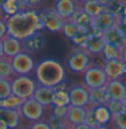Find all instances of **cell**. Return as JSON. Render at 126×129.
<instances>
[{"instance_id":"cell-1","label":"cell","mask_w":126,"mask_h":129,"mask_svg":"<svg viewBox=\"0 0 126 129\" xmlns=\"http://www.w3.org/2000/svg\"><path fill=\"white\" fill-rule=\"evenodd\" d=\"M7 32L11 37L24 41L44 29L40 14L35 10L20 12L6 20Z\"/></svg>"},{"instance_id":"cell-2","label":"cell","mask_w":126,"mask_h":129,"mask_svg":"<svg viewBox=\"0 0 126 129\" xmlns=\"http://www.w3.org/2000/svg\"><path fill=\"white\" fill-rule=\"evenodd\" d=\"M35 74L39 84L55 88L65 80V69L63 65L54 59H44L35 68Z\"/></svg>"},{"instance_id":"cell-3","label":"cell","mask_w":126,"mask_h":129,"mask_svg":"<svg viewBox=\"0 0 126 129\" xmlns=\"http://www.w3.org/2000/svg\"><path fill=\"white\" fill-rule=\"evenodd\" d=\"M66 64L75 73H84L92 64V55L83 47H77L67 55Z\"/></svg>"},{"instance_id":"cell-4","label":"cell","mask_w":126,"mask_h":129,"mask_svg":"<svg viewBox=\"0 0 126 129\" xmlns=\"http://www.w3.org/2000/svg\"><path fill=\"white\" fill-rule=\"evenodd\" d=\"M38 83L29 76H16L11 81L12 94L23 101L34 97Z\"/></svg>"},{"instance_id":"cell-5","label":"cell","mask_w":126,"mask_h":129,"mask_svg":"<svg viewBox=\"0 0 126 129\" xmlns=\"http://www.w3.org/2000/svg\"><path fill=\"white\" fill-rule=\"evenodd\" d=\"M84 81L85 85L88 88L94 89L105 87L109 79L103 65L92 63L84 72Z\"/></svg>"},{"instance_id":"cell-6","label":"cell","mask_w":126,"mask_h":129,"mask_svg":"<svg viewBox=\"0 0 126 129\" xmlns=\"http://www.w3.org/2000/svg\"><path fill=\"white\" fill-rule=\"evenodd\" d=\"M121 23V18H117L105 11L101 15L93 18L92 23V34L97 36H103L105 32L118 27Z\"/></svg>"},{"instance_id":"cell-7","label":"cell","mask_w":126,"mask_h":129,"mask_svg":"<svg viewBox=\"0 0 126 129\" xmlns=\"http://www.w3.org/2000/svg\"><path fill=\"white\" fill-rule=\"evenodd\" d=\"M90 88L85 84H73L70 85L68 90L70 105L74 107L86 108L90 105Z\"/></svg>"},{"instance_id":"cell-8","label":"cell","mask_w":126,"mask_h":129,"mask_svg":"<svg viewBox=\"0 0 126 129\" xmlns=\"http://www.w3.org/2000/svg\"><path fill=\"white\" fill-rule=\"evenodd\" d=\"M40 18L44 29L53 33L62 31L64 20L54 8H45L40 14Z\"/></svg>"},{"instance_id":"cell-9","label":"cell","mask_w":126,"mask_h":129,"mask_svg":"<svg viewBox=\"0 0 126 129\" xmlns=\"http://www.w3.org/2000/svg\"><path fill=\"white\" fill-rule=\"evenodd\" d=\"M44 107L38 103L34 98L24 101L22 105L21 110L23 117L33 122L41 121L42 116L44 115Z\"/></svg>"},{"instance_id":"cell-10","label":"cell","mask_w":126,"mask_h":129,"mask_svg":"<svg viewBox=\"0 0 126 129\" xmlns=\"http://www.w3.org/2000/svg\"><path fill=\"white\" fill-rule=\"evenodd\" d=\"M12 65L17 76H28L36 68L31 54L21 52L12 58Z\"/></svg>"},{"instance_id":"cell-11","label":"cell","mask_w":126,"mask_h":129,"mask_svg":"<svg viewBox=\"0 0 126 129\" xmlns=\"http://www.w3.org/2000/svg\"><path fill=\"white\" fill-rule=\"evenodd\" d=\"M85 116H86V108L69 106L67 108L66 116L64 117L63 126L69 129H74L76 126L85 123Z\"/></svg>"},{"instance_id":"cell-12","label":"cell","mask_w":126,"mask_h":129,"mask_svg":"<svg viewBox=\"0 0 126 129\" xmlns=\"http://www.w3.org/2000/svg\"><path fill=\"white\" fill-rule=\"evenodd\" d=\"M109 0H81L77 1L79 7L88 14L90 17L94 18L106 11V5Z\"/></svg>"},{"instance_id":"cell-13","label":"cell","mask_w":126,"mask_h":129,"mask_svg":"<svg viewBox=\"0 0 126 129\" xmlns=\"http://www.w3.org/2000/svg\"><path fill=\"white\" fill-rule=\"evenodd\" d=\"M103 66L109 80L120 79L126 74V64L121 59L105 61Z\"/></svg>"},{"instance_id":"cell-14","label":"cell","mask_w":126,"mask_h":129,"mask_svg":"<svg viewBox=\"0 0 126 129\" xmlns=\"http://www.w3.org/2000/svg\"><path fill=\"white\" fill-rule=\"evenodd\" d=\"M105 87L110 100L123 102L126 97V84L122 80H109Z\"/></svg>"},{"instance_id":"cell-15","label":"cell","mask_w":126,"mask_h":129,"mask_svg":"<svg viewBox=\"0 0 126 129\" xmlns=\"http://www.w3.org/2000/svg\"><path fill=\"white\" fill-rule=\"evenodd\" d=\"M3 50H4V56L8 57V58H13L16 55L20 54L21 52H24L23 49V44L22 41L11 37L9 35H7L3 40Z\"/></svg>"},{"instance_id":"cell-16","label":"cell","mask_w":126,"mask_h":129,"mask_svg":"<svg viewBox=\"0 0 126 129\" xmlns=\"http://www.w3.org/2000/svg\"><path fill=\"white\" fill-rule=\"evenodd\" d=\"M24 52L31 54L41 51L44 46V37L41 33H36L28 39L22 41Z\"/></svg>"},{"instance_id":"cell-17","label":"cell","mask_w":126,"mask_h":129,"mask_svg":"<svg viewBox=\"0 0 126 129\" xmlns=\"http://www.w3.org/2000/svg\"><path fill=\"white\" fill-rule=\"evenodd\" d=\"M53 97H54V89L50 87H46L38 83L37 89L34 94V99L40 103L44 108L52 106Z\"/></svg>"},{"instance_id":"cell-18","label":"cell","mask_w":126,"mask_h":129,"mask_svg":"<svg viewBox=\"0 0 126 129\" xmlns=\"http://www.w3.org/2000/svg\"><path fill=\"white\" fill-rule=\"evenodd\" d=\"M22 112L20 109H7L0 108V120L4 121L10 129L17 128L22 122Z\"/></svg>"},{"instance_id":"cell-19","label":"cell","mask_w":126,"mask_h":129,"mask_svg":"<svg viewBox=\"0 0 126 129\" xmlns=\"http://www.w3.org/2000/svg\"><path fill=\"white\" fill-rule=\"evenodd\" d=\"M70 86L68 83L64 81L60 85L56 86L54 89V97H53L52 106L55 107H69L70 106V98H69V90Z\"/></svg>"},{"instance_id":"cell-20","label":"cell","mask_w":126,"mask_h":129,"mask_svg":"<svg viewBox=\"0 0 126 129\" xmlns=\"http://www.w3.org/2000/svg\"><path fill=\"white\" fill-rule=\"evenodd\" d=\"M105 42L103 36H97V35H91L87 42L85 43L83 47L85 48L92 56L94 55H100L103 53V50L105 48Z\"/></svg>"},{"instance_id":"cell-21","label":"cell","mask_w":126,"mask_h":129,"mask_svg":"<svg viewBox=\"0 0 126 129\" xmlns=\"http://www.w3.org/2000/svg\"><path fill=\"white\" fill-rule=\"evenodd\" d=\"M78 8V2L73 0H58L55 2L54 9L60 15L63 20L70 19Z\"/></svg>"},{"instance_id":"cell-22","label":"cell","mask_w":126,"mask_h":129,"mask_svg":"<svg viewBox=\"0 0 126 129\" xmlns=\"http://www.w3.org/2000/svg\"><path fill=\"white\" fill-rule=\"evenodd\" d=\"M103 38L105 40V43L112 44L118 48L122 49L126 45V38L117 27L105 32L103 35Z\"/></svg>"},{"instance_id":"cell-23","label":"cell","mask_w":126,"mask_h":129,"mask_svg":"<svg viewBox=\"0 0 126 129\" xmlns=\"http://www.w3.org/2000/svg\"><path fill=\"white\" fill-rule=\"evenodd\" d=\"M89 95H90V105L94 107L105 106L110 101L106 91V87L90 89Z\"/></svg>"},{"instance_id":"cell-24","label":"cell","mask_w":126,"mask_h":129,"mask_svg":"<svg viewBox=\"0 0 126 129\" xmlns=\"http://www.w3.org/2000/svg\"><path fill=\"white\" fill-rule=\"evenodd\" d=\"M70 20H72L74 23H76L79 27L81 28H86L92 31V23H93V18L90 17L88 14H86L84 11L82 10L79 5L77 10L74 12V14L71 16Z\"/></svg>"},{"instance_id":"cell-25","label":"cell","mask_w":126,"mask_h":129,"mask_svg":"<svg viewBox=\"0 0 126 129\" xmlns=\"http://www.w3.org/2000/svg\"><path fill=\"white\" fill-rule=\"evenodd\" d=\"M16 76L17 75L12 65V59L3 56L0 59V79L12 81Z\"/></svg>"},{"instance_id":"cell-26","label":"cell","mask_w":126,"mask_h":129,"mask_svg":"<svg viewBox=\"0 0 126 129\" xmlns=\"http://www.w3.org/2000/svg\"><path fill=\"white\" fill-rule=\"evenodd\" d=\"M1 10L3 14L5 15L6 19L9 17H12L18 13L22 12L21 5H20V0H6L2 1L1 4Z\"/></svg>"},{"instance_id":"cell-27","label":"cell","mask_w":126,"mask_h":129,"mask_svg":"<svg viewBox=\"0 0 126 129\" xmlns=\"http://www.w3.org/2000/svg\"><path fill=\"white\" fill-rule=\"evenodd\" d=\"M126 7V1L122 0H109L106 5V11L117 18H121Z\"/></svg>"},{"instance_id":"cell-28","label":"cell","mask_w":126,"mask_h":129,"mask_svg":"<svg viewBox=\"0 0 126 129\" xmlns=\"http://www.w3.org/2000/svg\"><path fill=\"white\" fill-rule=\"evenodd\" d=\"M94 115L101 125H106L112 120V115L106 106H100L94 108Z\"/></svg>"},{"instance_id":"cell-29","label":"cell","mask_w":126,"mask_h":129,"mask_svg":"<svg viewBox=\"0 0 126 129\" xmlns=\"http://www.w3.org/2000/svg\"><path fill=\"white\" fill-rule=\"evenodd\" d=\"M102 55H103L105 61L121 59V48H118L109 43H105Z\"/></svg>"},{"instance_id":"cell-30","label":"cell","mask_w":126,"mask_h":129,"mask_svg":"<svg viewBox=\"0 0 126 129\" xmlns=\"http://www.w3.org/2000/svg\"><path fill=\"white\" fill-rule=\"evenodd\" d=\"M24 101L15 95H10L4 100L0 101V108L7 109H20Z\"/></svg>"},{"instance_id":"cell-31","label":"cell","mask_w":126,"mask_h":129,"mask_svg":"<svg viewBox=\"0 0 126 129\" xmlns=\"http://www.w3.org/2000/svg\"><path fill=\"white\" fill-rule=\"evenodd\" d=\"M79 30H80V27H79L76 23H74L72 20H70V19L64 20V25H63L62 32L66 38L72 40L74 37L78 34Z\"/></svg>"},{"instance_id":"cell-32","label":"cell","mask_w":126,"mask_h":129,"mask_svg":"<svg viewBox=\"0 0 126 129\" xmlns=\"http://www.w3.org/2000/svg\"><path fill=\"white\" fill-rule=\"evenodd\" d=\"M94 108L96 107L94 106L89 105L86 108V116H85V123L93 129L101 126V124L99 123V121L97 120L96 115H94Z\"/></svg>"},{"instance_id":"cell-33","label":"cell","mask_w":126,"mask_h":129,"mask_svg":"<svg viewBox=\"0 0 126 129\" xmlns=\"http://www.w3.org/2000/svg\"><path fill=\"white\" fill-rule=\"evenodd\" d=\"M92 35V31L89 30V29H86V28H81L80 27V30L78 34L74 37L73 39L71 40L72 43L76 45H78L79 47L83 46L85 44V43L87 42V40L89 39V37Z\"/></svg>"},{"instance_id":"cell-34","label":"cell","mask_w":126,"mask_h":129,"mask_svg":"<svg viewBox=\"0 0 126 129\" xmlns=\"http://www.w3.org/2000/svg\"><path fill=\"white\" fill-rule=\"evenodd\" d=\"M105 106H106V108H108V110L110 111L112 117L118 115V114H121L123 112H126V108L124 107L123 103L122 102H119V101L110 100Z\"/></svg>"},{"instance_id":"cell-35","label":"cell","mask_w":126,"mask_h":129,"mask_svg":"<svg viewBox=\"0 0 126 129\" xmlns=\"http://www.w3.org/2000/svg\"><path fill=\"white\" fill-rule=\"evenodd\" d=\"M10 95H12L11 81L5 80V79H0V101L6 99Z\"/></svg>"},{"instance_id":"cell-36","label":"cell","mask_w":126,"mask_h":129,"mask_svg":"<svg viewBox=\"0 0 126 129\" xmlns=\"http://www.w3.org/2000/svg\"><path fill=\"white\" fill-rule=\"evenodd\" d=\"M112 121L116 129H126V112L113 116Z\"/></svg>"},{"instance_id":"cell-37","label":"cell","mask_w":126,"mask_h":129,"mask_svg":"<svg viewBox=\"0 0 126 129\" xmlns=\"http://www.w3.org/2000/svg\"><path fill=\"white\" fill-rule=\"evenodd\" d=\"M67 108L68 107H55L52 106V110H51V114L55 117L64 119L67 113Z\"/></svg>"},{"instance_id":"cell-38","label":"cell","mask_w":126,"mask_h":129,"mask_svg":"<svg viewBox=\"0 0 126 129\" xmlns=\"http://www.w3.org/2000/svg\"><path fill=\"white\" fill-rule=\"evenodd\" d=\"M47 123L49 124V126L51 127V129H59L60 127L63 126L64 121H63L62 118L55 117V116H53L52 114H51L50 115V119H49V121Z\"/></svg>"},{"instance_id":"cell-39","label":"cell","mask_w":126,"mask_h":129,"mask_svg":"<svg viewBox=\"0 0 126 129\" xmlns=\"http://www.w3.org/2000/svg\"><path fill=\"white\" fill-rule=\"evenodd\" d=\"M6 20V18L4 19V17H0V41H2L8 35Z\"/></svg>"},{"instance_id":"cell-40","label":"cell","mask_w":126,"mask_h":129,"mask_svg":"<svg viewBox=\"0 0 126 129\" xmlns=\"http://www.w3.org/2000/svg\"><path fill=\"white\" fill-rule=\"evenodd\" d=\"M30 129H51L49 124L44 121H37L31 125Z\"/></svg>"},{"instance_id":"cell-41","label":"cell","mask_w":126,"mask_h":129,"mask_svg":"<svg viewBox=\"0 0 126 129\" xmlns=\"http://www.w3.org/2000/svg\"><path fill=\"white\" fill-rule=\"evenodd\" d=\"M121 60L126 64V45L121 49Z\"/></svg>"},{"instance_id":"cell-42","label":"cell","mask_w":126,"mask_h":129,"mask_svg":"<svg viewBox=\"0 0 126 129\" xmlns=\"http://www.w3.org/2000/svg\"><path fill=\"white\" fill-rule=\"evenodd\" d=\"M74 129H93V128H91L90 126H88L86 123H83V124H80V125L76 126Z\"/></svg>"},{"instance_id":"cell-43","label":"cell","mask_w":126,"mask_h":129,"mask_svg":"<svg viewBox=\"0 0 126 129\" xmlns=\"http://www.w3.org/2000/svg\"><path fill=\"white\" fill-rule=\"evenodd\" d=\"M0 129H10V128L8 127V125H7L4 121L0 120Z\"/></svg>"},{"instance_id":"cell-44","label":"cell","mask_w":126,"mask_h":129,"mask_svg":"<svg viewBox=\"0 0 126 129\" xmlns=\"http://www.w3.org/2000/svg\"><path fill=\"white\" fill-rule=\"evenodd\" d=\"M4 56V50H3V43L2 41H0V59Z\"/></svg>"},{"instance_id":"cell-45","label":"cell","mask_w":126,"mask_h":129,"mask_svg":"<svg viewBox=\"0 0 126 129\" xmlns=\"http://www.w3.org/2000/svg\"><path fill=\"white\" fill-rule=\"evenodd\" d=\"M94 129H109L106 125H101V126H99V127H97V128H94Z\"/></svg>"},{"instance_id":"cell-46","label":"cell","mask_w":126,"mask_h":129,"mask_svg":"<svg viewBox=\"0 0 126 129\" xmlns=\"http://www.w3.org/2000/svg\"><path fill=\"white\" fill-rule=\"evenodd\" d=\"M1 4H2V2H0V15H3V16H4V18H6V17H5V15L3 14L2 10H1ZM0 17H2V16H0Z\"/></svg>"},{"instance_id":"cell-47","label":"cell","mask_w":126,"mask_h":129,"mask_svg":"<svg viewBox=\"0 0 126 129\" xmlns=\"http://www.w3.org/2000/svg\"><path fill=\"white\" fill-rule=\"evenodd\" d=\"M122 103H123V105H124V107H125V108H126V97H125V99L123 100V102H122Z\"/></svg>"},{"instance_id":"cell-48","label":"cell","mask_w":126,"mask_h":129,"mask_svg":"<svg viewBox=\"0 0 126 129\" xmlns=\"http://www.w3.org/2000/svg\"><path fill=\"white\" fill-rule=\"evenodd\" d=\"M59 129H69V128H67V127H65V126H62V127H60Z\"/></svg>"}]
</instances>
